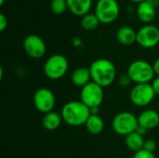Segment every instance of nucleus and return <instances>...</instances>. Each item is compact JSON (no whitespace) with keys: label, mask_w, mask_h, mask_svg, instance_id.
Masks as SVG:
<instances>
[{"label":"nucleus","mask_w":159,"mask_h":158,"mask_svg":"<svg viewBox=\"0 0 159 158\" xmlns=\"http://www.w3.org/2000/svg\"><path fill=\"white\" fill-rule=\"evenodd\" d=\"M91 81L102 88L111 86L116 77V68L108 59H97L89 66Z\"/></svg>","instance_id":"obj_1"},{"label":"nucleus","mask_w":159,"mask_h":158,"mask_svg":"<svg viewBox=\"0 0 159 158\" xmlns=\"http://www.w3.org/2000/svg\"><path fill=\"white\" fill-rule=\"evenodd\" d=\"M61 115L63 122L67 125L80 127L85 125L90 116V110L81 101H71L62 106Z\"/></svg>","instance_id":"obj_2"},{"label":"nucleus","mask_w":159,"mask_h":158,"mask_svg":"<svg viewBox=\"0 0 159 158\" xmlns=\"http://www.w3.org/2000/svg\"><path fill=\"white\" fill-rule=\"evenodd\" d=\"M127 74L135 84H148L154 80L156 74L153 64L144 60H136L128 67Z\"/></svg>","instance_id":"obj_3"},{"label":"nucleus","mask_w":159,"mask_h":158,"mask_svg":"<svg viewBox=\"0 0 159 158\" xmlns=\"http://www.w3.org/2000/svg\"><path fill=\"white\" fill-rule=\"evenodd\" d=\"M69 68L67 59L61 54L50 56L44 64V74L50 80H59L62 78Z\"/></svg>","instance_id":"obj_4"},{"label":"nucleus","mask_w":159,"mask_h":158,"mask_svg":"<svg viewBox=\"0 0 159 158\" xmlns=\"http://www.w3.org/2000/svg\"><path fill=\"white\" fill-rule=\"evenodd\" d=\"M138 127V116L130 112H121L112 120V128L114 131L121 136L126 137L127 135L136 131Z\"/></svg>","instance_id":"obj_5"},{"label":"nucleus","mask_w":159,"mask_h":158,"mask_svg":"<svg viewBox=\"0 0 159 158\" xmlns=\"http://www.w3.org/2000/svg\"><path fill=\"white\" fill-rule=\"evenodd\" d=\"M120 8L116 0H98L95 14L101 23L109 24L114 22L119 16Z\"/></svg>","instance_id":"obj_6"},{"label":"nucleus","mask_w":159,"mask_h":158,"mask_svg":"<svg viewBox=\"0 0 159 158\" xmlns=\"http://www.w3.org/2000/svg\"><path fill=\"white\" fill-rule=\"evenodd\" d=\"M156 95L150 83L135 84L129 92V100L137 107H145L154 101Z\"/></svg>","instance_id":"obj_7"},{"label":"nucleus","mask_w":159,"mask_h":158,"mask_svg":"<svg viewBox=\"0 0 159 158\" xmlns=\"http://www.w3.org/2000/svg\"><path fill=\"white\" fill-rule=\"evenodd\" d=\"M104 99L103 88L94 82H89L81 88L80 101L85 103L89 109L100 107Z\"/></svg>","instance_id":"obj_8"},{"label":"nucleus","mask_w":159,"mask_h":158,"mask_svg":"<svg viewBox=\"0 0 159 158\" xmlns=\"http://www.w3.org/2000/svg\"><path fill=\"white\" fill-rule=\"evenodd\" d=\"M56 104L54 93L47 88H38L34 94V105L35 109L42 113L48 114L53 111Z\"/></svg>","instance_id":"obj_9"},{"label":"nucleus","mask_w":159,"mask_h":158,"mask_svg":"<svg viewBox=\"0 0 159 158\" xmlns=\"http://www.w3.org/2000/svg\"><path fill=\"white\" fill-rule=\"evenodd\" d=\"M136 43L144 48L155 47L159 43V29L152 24L142 27L137 32Z\"/></svg>","instance_id":"obj_10"},{"label":"nucleus","mask_w":159,"mask_h":158,"mask_svg":"<svg viewBox=\"0 0 159 158\" xmlns=\"http://www.w3.org/2000/svg\"><path fill=\"white\" fill-rule=\"evenodd\" d=\"M23 48L26 54L33 59L42 58L47 51L44 40L37 34H29L23 41Z\"/></svg>","instance_id":"obj_11"},{"label":"nucleus","mask_w":159,"mask_h":158,"mask_svg":"<svg viewBox=\"0 0 159 158\" xmlns=\"http://www.w3.org/2000/svg\"><path fill=\"white\" fill-rule=\"evenodd\" d=\"M138 123L147 130L154 129L159 125V113L154 109H146L138 115Z\"/></svg>","instance_id":"obj_12"},{"label":"nucleus","mask_w":159,"mask_h":158,"mask_svg":"<svg viewBox=\"0 0 159 158\" xmlns=\"http://www.w3.org/2000/svg\"><path fill=\"white\" fill-rule=\"evenodd\" d=\"M71 81L73 85L78 88H84L89 82H91V75L89 68L87 67H78L72 73Z\"/></svg>","instance_id":"obj_13"},{"label":"nucleus","mask_w":159,"mask_h":158,"mask_svg":"<svg viewBox=\"0 0 159 158\" xmlns=\"http://www.w3.org/2000/svg\"><path fill=\"white\" fill-rule=\"evenodd\" d=\"M68 9L75 16H85L89 13L92 0H67Z\"/></svg>","instance_id":"obj_14"},{"label":"nucleus","mask_w":159,"mask_h":158,"mask_svg":"<svg viewBox=\"0 0 159 158\" xmlns=\"http://www.w3.org/2000/svg\"><path fill=\"white\" fill-rule=\"evenodd\" d=\"M116 39L124 46H130L137 40V32L129 26H122L116 32Z\"/></svg>","instance_id":"obj_15"},{"label":"nucleus","mask_w":159,"mask_h":158,"mask_svg":"<svg viewBox=\"0 0 159 158\" xmlns=\"http://www.w3.org/2000/svg\"><path fill=\"white\" fill-rule=\"evenodd\" d=\"M62 122L63 120L61 115L54 111L45 114L42 118V126L46 130L48 131H53L58 129Z\"/></svg>","instance_id":"obj_16"},{"label":"nucleus","mask_w":159,"mask_h":158,"mask_svg":"<svg viewBox=\"0 0 159 158\" xmlns=\"http://www.w3.org/2000/svg\"><path fill=\"white\" fill-rule=\"evenodd\" d=\"M157 12L156 8L153 7L148 2L144 1L138 5L137 7V16L139 20L144 23H149L156 18Z\"/></svg>","instance_id":"obj_17"},{"label":"nucleus","mask_w":159,"mask_h":158,"mask_svg":"<svg viewBox=\"0 0 159 158\" xmlns=\"http://www.w3.org/2000/svg\"><path fill=\"white\" fill-rule=\"evenodd\" d=\"M84 126L91 135H99L103 131L104 122L99 115H90Z\"/></svg>","instance_id":"obj_18"},{"label":"nucleus","mask_w":159,"mask_h":158,"mask_svg":"<svg viewBox=\"0 0 159 158\" xmlns=\"http://www.w3.org/2000/svg\"><path fill=\"white\" fill-rule=\"evenodd\" d=\"M144 142H145V140L143 139V136L140 135L136 131H134L125 137V143H126L127 147L134 153H137L143 149Z\"/></svg>","instance_id":"obj_19"},{"label":"nucleus","mask_w":159,"mask_h":158,"mask_svg":"<svg viewBox=\"0 0 159 158\" xmlns=\"http://www.w3.org/2000/svg\"><path fill=\"white\" fill-rule=\"evenodd\" d=\"M100 23L101 22L95 13H88L83 16L81 20V26L86 31H93L97 29Z\"/></svg>","instance_id":"obj_20"},{"label":"nucleus","mask_w":159,"mask_h":158,"mask_svg":"<svg viewBox=\"0 0 159 158\" xmlns=\"http://www.w3.org/2000/svg\"><path fill=\"white\" fill-rule=\"evenodd\" d=\"M50 8L54 14L61 15L68 8L67 0H51Z\"/></svg>","instance_id":"obj_21"},{"label":"nucleus","mask_w":159,"mask_h":158,"mask_svg":"<svg viewBox=\"0 0 159 158\" xmlns=\"http://www.w3.org/2000/svg\"><path fill=\"white\" fill-rule=\"evenodd\" d=\"M156 149H157V142L153 139L145 140L143 150H145L147 152H150V153H154L156 151Z\"/></svg>","instance_id":"obj_22"},{"label":"nucleus","mask_w":159,"mask_h":158,"mask_svg":"<svg viewBox=\"0 0 159 158\" xmlns=\"http://www.w3.org/2000/svg\"><path fill=\"white\" fill-rule=\"evenodd\" d=\"M132 158H156V156L154 153H150L143 149L137 153H134V156Z\"/></svg>","instance_id":"obj_23"},{"label":"nucleus","mask_w":159,"mask_h":158,"mask_svg":"<svg viewBox=\"0 0 159 158\" xmlns=\"http://www.w3.org/2000/svg\"><path fill=\"white\" fill-rule=\"evenodd\" d=\"M130 83H132V81H131V79L129 78V76L127 74H122V75L119 77V79H118V84H119L121 87H123V88L129 86Z\"/></svg>","instance_id":"obj_24"},{"label":"nucleus","mask_w":159,"mask_h":158,"mask_svg":"<svg viewBox=\"0 0 159 158\" xmlns=\"http://www.w3.org/2000/svg\"><path fill=\"white\" fill-rule=\"evenodd\" d=\"M7 26V19L4 14H0V31L3 32Z\"/></svg>","instance_id":"obj_25"},{"label":"nucleus","mask_w":159,"mask_h":158,"mask_svg":"<svg viewBox=\"0 0 159 158\" xmlns=\"http://www.w3.org/2000/svg\"><path fill=\"white\" fill-rule=\"evenodd\" d=\"M151 85H152L156 94L159 95V76H157L156 78H154V80L152 81Z\"/></svg>","instance_id":"obj_26"},{"label":"nucleus","mask_w":159,"mask_h":158,"mask_svg":"<svg viewBox=\"0 0 159 158\" xmlns=\"http://www.w3.org/2000/svg\"><path fill=\"white\" fill-rule=\"evenodd\" d=\"M153 68L155 71V74H157V76H159V58H157L154 63H153Z\"/></svg>","instance_id":"obj_27"},{"label":"nucleus","mask_w":159,"mask_h":158,"mask_svg":"<svg viewBox=\"0 0 159 158\" xmlns=\"http://www.w3.org/2000/svg\"><path fill=\"white\" fill-rule=\"evenodd\" d=\"M147 129H144V128H143V127H141V126H139L138 128H137V129H136V132L137 133H139L140 135H142V136H144L146 133H147Z\"/></svg>","instance_id":"obj_28"},{"label":"nucleus","mask_w":159,"mask_h":158,"mask_svg":"<svg viewBox=\"0 0 159 158\" xmlns=\"http://www.w3.org/2000/svg\"><path fill=\"white\" fill-rule=\"evenodd\" d=\"M146 2H148L156 9L159 7V0H146Z\"/></svg>","instance_id":"obj_29"},{"label":"nucleus","mask_w":159,"mask_h":158,"mask_svg":"<svg viewBox=\"0 0 159 158\" xmlns=\"http://www.w3.org/2000/svg\"><path fill=\"white\" fill-rule=\"evenodd\" d=\"M89 110H90V115H99V113H100V107L91 108Z\"/></svg>","instance_id":"obj_30"},{"label":"nucleus","mask_w":159,"mask_h":158,"mask_svg":"<svg viewBox=\"0 0 159 158\" xmlns=\"http://www.w3.org/2000/svg\"><path fill=\"white\" fill-rule=\"evenodd\" d=\"M129 1H131V2H135V3H138V4H140V3H142V2H144V1H146V0H129Z\"/></svg>","instance_id":"obj_31"},{"label":"nucleus","mask_w":159,"mask_h":158,"mask_svg":"<svg viewBox=\"0 0 159 158\" xmlns=\"http://www.w3.org/2000/svg\"><path fill=\"white\" fill-rule=\"evenodd\" d=\"M4 1H5V0H0V6H3V4H4Z\"/></svg>","instance_id":"obj_32"},{"label":"nucleus","mask_w":159,"mask_h":158,"mask_svg":"<svg viewBox=\"0 0 159 158\" xmlns=\"http://www.w3.org/2000/svg\"><path fill=\"white\" fill-rule=\"evenodd\" d=\"M158 110H159V102H158Z\"/></svg>","instance_id":"obj_33"}]
</instances>
